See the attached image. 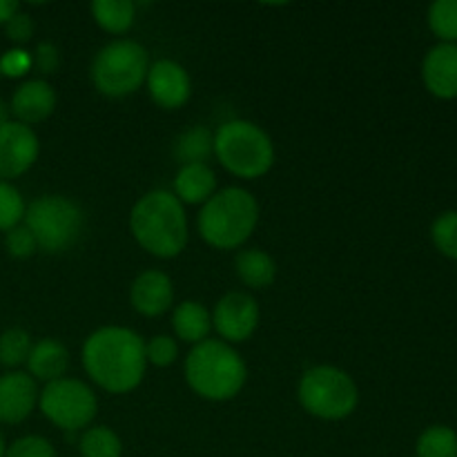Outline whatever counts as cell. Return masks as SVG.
Here are the masks:
<instances>
[{"label":"cell","mask_w":457,"mask_h":457,"mask_svg":"<svg viewBox=\"0 0 457 457\" xmlns=\"http://www.w3.org/2000/svg\"><path fill=\"white\" fill-rule=\"evenodd\" d=\"M83 366L96 386L112 395L134 391L145 378V342L132 328L103 326L83 344Z\"/></svg>","instance_id":"6da1fadb"},{"label":"cell","mask_w":457,"mask_h":457,"mask_svg":"<svg viewBox=\"0 0 457 457\" xmlns=\"http://www.w3.org/2000/svg\"><path fill=\"white\" fill-rule=\"evenodd\" d=\"M129 230L145 253L159 259H172L187 245V214L181 201L168 190H152L134 204Z\"/></svg>","instance_id":"7a4b0ae2"},{"label":"cell","mask_w":457,"mask_h":457,"mask_svg":"<svg viewBox=\"0 0 457 457\" xmlns=\"http://www.w3.org/2000/svg\"><path fill=\"white\" fill-rule=\"evenodd\" d=\"M186 382L199 397L228 402L244 388L248 369L239 353L221 339H205L186 357Z\"/></svg>","instance_id":"3957f363"},{"label":"cell","mask_w":457,"mask_h":457,"mask_svg":"<svg viewBox=\"0 0 457 457\" xmlns=\"http://www.w3.org/2000/svg\"><path fill=\"white\" fill-rule=\"evenodd\" d=\"M259 223V204L244 187H226L201 208L196 228L201 239L217 250L241 248Z\"/></svg>","instance_id":"277c9868"},{"label":"cell","mask_w":457,"mask_h":457,"mask_svg":"<svg viewBox=\"0 0 457 457\" xmlns=\"http://www.w3.org/2000/svg\"><path fill=\"white\" fill-rule=\"evenodd\" d=\"M214 156L235 177L259 179L275 163V145L253 120L232 119L214 132Z\"/></svg>","instance_id":"5b68a950"},{"label":"cell","mask_w":457,"mask_h":457,"mask_svg":"<svg viewBox=\"0 0 457 457\" xmlns=\"http://www.w3.org/2000/svg\"><path fill=\"white\" fill-rule=\"evenodd\" d=\"M299 404L312 418L337 422L360 404V391L346 370L337 366H312L299 379Z\"/></svg>","instance_id":"8992f818"},{"label":"cell","mask_w":457,"mask_h":457,"mask_svg":"<svg viewBox=\"0 0 457 457\" xmlns=\"http://www.w3.org/2000/svg\"><path fill=\"white\" fill-rule=\"evenodd\" d=\"M150 54L137 40H112L98 49L92 62V83L103 96L123 98L137 92L147 79Z\"/></svg>","instance_id":"52a82bcc"},{"label":"cell","mask_w":457,"mask_h":457,"mask_svg":"<svg viewBox=\"0 0 457 457\" xmlns=\"http://www.w3.org/2000/svg\"><path fill=\"white\" fill-rule=\"evenodd\" d=\"M25 226L34 235L38 250L58 254L70 250L83 232L85 217L79 204L61 195H43L25 210Z\"/></svg>","instance_id":"ba28073f"},{"label":"cell","mask_w":457,"mask_h":457,"mask_svg":"<svg viewBox=\"0 0 457 457\" xmlns=\"http://www.w3.org/2000/svg\"><path fill=\"white\" fill-rule=\"evenodd\" d=\"M38 406L45 418L62 431H80L96 418L98 400L92 388L74 378H61L45 384L38 395Z\"/></svg>","instance_id":"9c48e42d"},{"label":"cell","mask_w":457,"mask_h":457,"mask_svg":"<svg viewBox=\"0 0 457 457\" xmlns=\"http://www.w3.org/2000/svg\"><path fill=\"white\" fill-rule=\"evenodd\" d=\"M259 303L248 293H228L217 302L212 312V326L221 335V342L241 344L254 335L259 326Z\"/></svg>","instance_id":"30bf717a"},{"label":"cell","mask_w":457,"mask_h":457,"mask_svg":"<svg viewBox=\"0 0 457 457\" xmlns=\"http://www.w3.org/2000/svg\"><path fill=\"white\" fill-rule=\"evenodd\" d=\"M40 152L38 137L29 125L9 120L0 128V181L18 179L36 163Z\"/></svg>","instance_id":"8fae6325"},{"label":"cell","mask_w":457,"mask_h":457,"mask_svg":"<svg viewBox=\"0 0 457 457\" xmlns=\"http://www.w3.org/2000/svg\"><path fill=\"white\" fill-rule=\"evenodd\" d=\"M145 83L150 98L163 110H179V107L190 101V74L177 61L161 58V61L152 62L150 70H147Z\"/></svg>","instance_id":"7c38bea8"},{"label":"cell","mask_w":457,"mask_h":457,"mask_svg":"<svg viewBox=\"0 0 457 457\" xmlns=\"http://www.w3.org/2000/svg\"><path fill=\"white\" fill-rule=\"evenodd\" d=\"M38 384L29 373L12 370L0 378V422L21 424L38 404Z\"/></svg>","instance_id":"4fadbf2b"},{"label":"cell","mask_w":457,"mask_h":457,"mask_svg":"<svg viewBox=\"0 0 457 457\" xmlns=\"http://www.w3.org/2000/svg\"><path fill=\"white\" fill-rule=\"evenodd\" d=\"M424 87L442 101L457 98V45L437 43L422 61Z\"/></svg>","instance_id":"5bb4252c"},{"label":"cell","mask_w":457,"mask_h":457,"mask_svg":"<svg viewBox=\"0 0 457 457\" xmlns=\"http://www.w3.org/2000/svg\"><path fill=\"white\" fill-rule=\"evenodd\" d=\"M132 308L143 317H159L170 311L174 302V284L163 270H145L129 288Z\"/></svg>","instance_id":"9a60e30c"},{"label":"cell","mask_w":457,"mask_h":457,"mask_svg":"<svg viewBox=\"0 0 457 457\" xmlns=\"http://www.w3.org/2000/svg\"><path fill=\"white\" fill-rule=\"evenodd\" d=\"M9 110L16 116L18 123L31 128V125L43 123V120H47L54 114V110H56V92L43 79L25 80L13 92Z\"/></svg>","instance_id":"2e32d148"},{"label":"cell","mask_w":457,"mask_h":457,"mask_svg":"<svg viewBox=\"0 0 457 457\" xmlns=\"http://www.w3.org/2000/svg\"><path fill=\"white\" fill-rule=\"evenodd\" d=\"M67 366H70V353H67L65 344H61L54 337L38 339V342L31 346L29 357H27L29 375L45 384L65 378Z\"/></svg>","instance_id":"e0dca14e"},{"label":"cell","mask_w":457,"mask_h":457,"mask_svg":"<svg viewBox=\"0 0 457 457\" xmlns=\"http://www.w3.org/2000/svg\"><path fill=\"white\" fill-rule=\"evenodd\" d=\"M217 192V174L208 163L181 165L174 177V196L181 204L204 205Z\"/></svg>","instance_id":"ac0fdd59"},{"label":"cell","mask_w":457,"mask_h":457,"mask_svg":"<svg viewBox=\"0 0 457 457\" xmlns=\"http://www.w3.org/2000/svg\"><path fill=\"white\" fill-rule=\"evenodd\" d=\"M172 328L181 342L196 346V344L208 339L210 328H212V315L201 302L187 299V302H181L174 308Z\"/></svg>","instance_id":"d6986e66"},{"label":"cell","mask_w":457,"mask_h":457,"mask_svg":"<svg viewBox=\"0 0 457 457\" xmlns=\"http://www.w3.org/2000/svg\"><path fill=\"white\" fill-rule=\"evenodd\" d=\"M235 270L237 277L241 279V284H245L248 288L263 290L268 286L275 284L277 279V263L266 250L250 248L241 250L235 259Z\"/></svg>","instance_id":"ffe728a7"},{"label":"cell","mask_w":457,"mask_h":457,"mask_svg":"<svg viewBox=\"0 0 457 457\" xmlns=\"http://www.w3.org/2000/svg\"><path fill=\"white\" fill-rule=\"evenodd\" d=\"M174 159L179 165L205 163L214 154V134L204 125L186 129L181 137L174 141Z\"/></svg>","instance_id":"44dd1931"},{"label":"cell","mask_w":457,"mask_h":457,"mask_svg":"<svg viewBox=\"0 0 457 457\" xmlns=\"http://www.w3.org/2000/svg\"><path fill=\"white\" fill-rule=\"evenodd\" d=\"M92 16L94 22L107 34H125L134 25L137 4L129 0H94Z\"/></svg>","instance_id":"7402d4cb"},{"label":"cell","mask_w":457,"mask_h":457,"mask_svg":"<svg viewBox=\"0 0 457 457\" xmlns=\"http://www.w3.org/2000/svg\"><path fill=\"white\" fill-rule=\"evenodd\" d=\"M415 457H457V433L446 424L424 428L415 445Z\"/></svg>","instance_id":"603a6c76"},{"label":"cell","mask_w":457,"mask_h":457,"mask_svg":"<svg viewBox=\"0 0 457 457\" xmlns=\"http://www.w3.org/2000/svg\"><path fill=\"white\" fill-rule=\"evenodd\" d=\"M80 457H120L123 442L110 427H92L80 436Z\"/></svg>","instance_id":"cb8c5ba5"},{"label":"cell","mask_w":457,"mask_h":457,"mask_svg":"<svg viewBox=\"0 0 457 457\" xmlns=\"http://www.w3.org/2000/svg\"><path fill=\"white\" fill-rule=\"evenodd\" d=\"M427 22L440 43L457 45V0H436L428 7Z\"/></svg>","instance_id":"d4e9b609"},{"label":"cell","mask_w":457,"mask_h":457,"mask_svg":"<svg viewBox=\"0 0 457 457\" xmlns=\"http://www.w3.org/2000/svg\"><path fill=\"white\" fill-rule=\"evenodd\" d=\"M31 337L22 328H9L0 335V364L4 369H18L27 364V357L31 353Z\"/></svg>","instance_id":"484cf974"},{"label":"cell","mask_w":457,"mask_h":457,"mask_svg":"<svg viewBox=\"0 0 457 457\" xmlns=\"http://www.w3.org/2000/svg\"><path fill=\"white\" fill-rule=\"evenodd\" d=\"M431 241L437 253L457 262V210H446L433 221Z\"/></svg>","instance_id":"4316f807"},{"label":"cell","mask_w":457,"mask_h":457,"mask_svg":"<svg viewBox=\"0 0 457 457\" xmlns=\"http://www.w3.org/2000/svg\"><path fill=\"white\" fill-rule=\"evenodd\" d=\"M25 201L21 192L7 181H0V232H9L25 219Z\"/></svg>","instance_id":"83f0119b"},{"label":"cell","mask_w":457,"mask_h":457,"mask_svg":"<svg viewBox=\"0 0 457 457\" xmlns=\"http://www.w3.org/2000/svg\"><path fill=\"white\" fill-rule=\"evenodd\" d=\"M177 357L179 346L170 335H156L150 342H145V360L147 364L156 366V369H168L177 361Z\"/></svg>","instance_id":"f1b7e54d"},{"label":"cell","mask_w":457,"mask_h":457,"mask_svg":"<svg viewBox=\"0 0 457 457\" xmlns=\"http://www.w3.org/2000/svg\"><path fill=\"white\" fill-rule=\"evenodd\" d=\"M4 457H56L52 442L43 436L18 437L12 446H7Z\"/></svg>","instance_id":"f546056e"},{"label":"cell","mask_w":457,"mask_h":457,"mask_svg":"<svg viewBox=\"0 0 457 457\" xmlns=\"http://www.w3.org/2000/svg\"><path fill=\"white\" fill-rule=\"evenodd\" d=\"M4 248H7V253L12 254L13 259H29L31 254H36V250H38V244H36L29 228H27L25 223H21V226L4 232Z\"/></svg>","instance_id":"4dcf8cb0"},{"label":"cell","mask_w":457,"mask_h":457,"mask_svg":"<svg viewBox=\"0 0 457 457\" xmlns=\"http://www.w3.org/2000/svg\"><path fill=\"white\" fill-rule=\"evenodd\" d=\"M31 52L22 47L7 49V52L0 56V74L7 76V79H22L25 74H29L31 70Z\"/></svg>","instance_id":"1f68e13d"},{"label":"cell","mask_w":457,"mask_h":457,"mask_svg":"<svg viewBox=\"0 0 457 457\" xmlns=\"http://www.w3.org/2000/svg\"><path fill=\"white\" fill-rule=\"evenodd\" d=\"M31 65H34V70L43 76L56 74L58 67H61V52H58L56 45L47 43V40H45V43H38L34 54H31Z\"/></svg>","instance_id":"d6a6232c"},{"label":"cell","mask_w":457,"mask_h":457,"mask_svg":"<svg viewBox=\"0 0 457 457\" xmlns=\"http://www.w3.org/2000/svg\"><path fill=\"white\" fill-rule=\"evenodd\" d=\"M34 31H36L34 21H31L29 13L21 12V9H18V12L13 13L7 22H4V34H7V38L12 40L13 45L29 43L31 36H34Z\"/></svg>","instance_id":"836d02e7"},{"label":"cell","mask_w":457,"mask_h":457,"mask_svg":"<svg viewBox=\"0 0 457 457\" xmlns=\"http://www.w3.org/2000/svg\"><path fill=\"white\" fill-rule=\"evenodd\" d=\"M18 9H21V4H18L16 0H0V25L4 27V22H7Z\"/></svg>","instance_id":"e575fe53"},{"label":"cell","mask_w":457,"mask_h":457,"mask_svg":"<svg viewBox=\"0 0 457 457\" xmlns=\"http://www.w3.org/2000/svg\"><path fill=\"white\" fill-rule=\"evenodd\" d=\"M9 116H12V110H9L7 103L0 98V128H4V125L9 123Z\"/></svg>","instance_id":"d590c367"},{"label":"cell","mask_w":457,"mask_h":457,"mask_svg":"<svg viewBox=\"0 0 457 457\" xmlns=\"http://www.w3.org/2000/svg\"><path fill=\"white\" fill-rule=\"evenodd\" d=\"M4 451H7V446H4V437L0 433V457H4Z\"/></svg>","instance_id":"8d00e7d4"}]
</instances>
